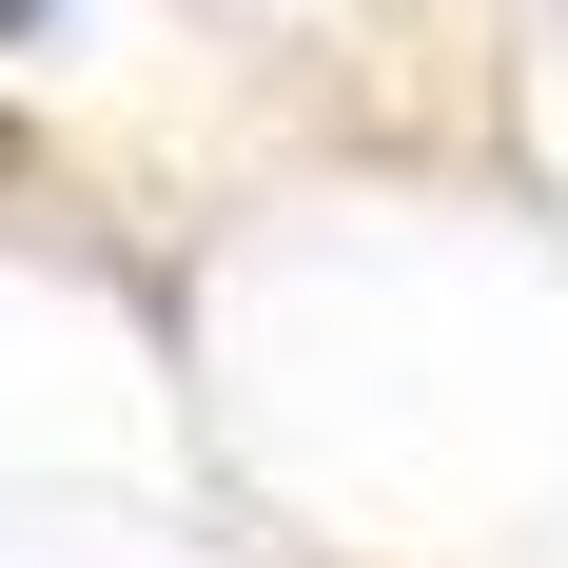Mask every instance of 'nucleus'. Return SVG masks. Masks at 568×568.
<instances>
[{
    "label": "nucleus",
    "mask_w": 568,
    "mask_h": 568,
    "mask_svg": "<svg viewBox=\"0 0 568 568\" xmlns=\"http://www.w3.org/2000/svg\"><path fill=\"white\" fill-rule=\"evenodd\" d=\"M20 20H59V0H0V40H20Z\"/></svg>",
    "instance_id": "obj_1"
},
{
    "label": "nucleus",
    "mask_w": 568,
    "mask_h": 568,
    "mask_svg": "<svg viewBox=\"0 0 568 568\" xmlns=\"http://www.w3.org/2000/svg\"><path fill=\"white\" fill-rule=\"evenodd\" d=\"M0 176H20V118H0Z\"/></svg>",
    "instance_id": "obj_2"
}]
</instances>
